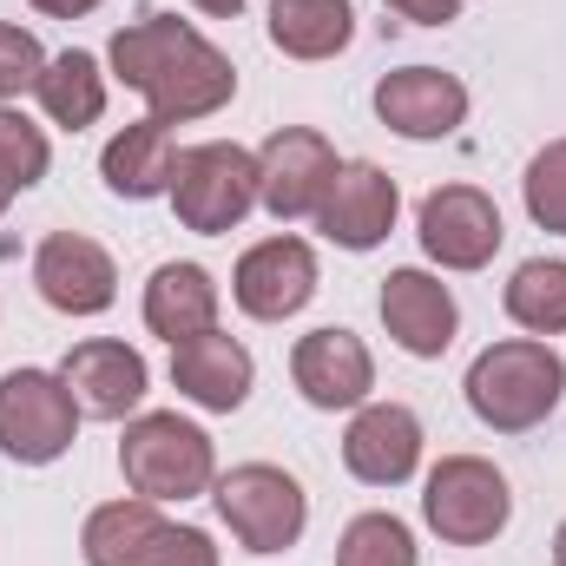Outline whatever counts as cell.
<instances>
[{"instance_id": "6da1fadb", "label": "cell", "mask_w": 566, "mask_h": 566, "mask_svg": "<svg viewBox=\"0 0 566 566\" xmlns=\"http://www.w3.org/2000/svg\"><path fill=\"white\" fill-rule=\"evenodd\" d=\"M106 73L139 93L151 106V119L165 126H191V119H211L238 99V66L224 46H211L191 20L178 13H139L113 33L106 46Z\"/></svg>"}, {"instance_id": "7a4b0ae2", "label": "cell", "mask_w": 566, "mask_h": 566, "mask_svg": "<svg viewBox=\"0 0 566 566\" xmlns=\"http://www.w3.org/2000/svg\"><path fill=\"white\" fill-rule=\"evenodd\" d=\"M474 422L494 428V434H527L541 428L566 396V356L547 336H507V343H488L474 363H468V382H461Z\"/></svg>"}, {"instance_id": "3957f363", "label": "cell", "mask_w": 566, "mask_h": 566, "mask_svg": "<svg viewBox=\"0 0 566 566\" xmlns=\"http://www.w3.org/2000/svg\"><path fill=\"white\" fill-rule=\"evenodd\" d=\"M119 474H126V488L139 501H158V507L198 501L218 481V448H211L205 428L185 422L178 409H145L119 434Z\"/></svg>"}, {"instance_id": "277c9868", "label": "cell", "mask_w": 566, "mask_h": 566, "mask_svg": "<svg viewBox=\"0 0 566 566\" xmlns=\"http://www.w3.org/2000/svg\"><path fill=\"white\" fill-rule=\"evenodd\" d=\"M80 560L86 566H218V541L205 527L165 521L158 501H106L80 527Z\"/></svg>"}, {"instance_id": "5b68a950", "label": "cell", "mask_w": 566, "mask_h": 566, "mask_svg": "<svg viewBox=\"0 0 566 566\" xmlns=\"http://www.w3.org/2000/svg\"><path fill=\"white\" fill-rule=\"evenodd\" d=\"M211 501H218V521L231 527V541L258 560L290 554L310 527V494L277 461H238L231 474L211 481Z\"/></svg>"}, {"instance_id": "8992f818", "label": "cell", "mask_w": 566, "mask_h": 566, "mask_svg": "<svg viewBox=\"0 0 566 566\" xmlns=\"http://www.w3.org/2000/svg\"><path fill=\"white\" fill-rule=\"evenodd\" d=\"M171 211L185 231L198 238H224L258 211V151H244L238 139H205L185 145L171 165Z\"/></svg>"}, {"instance_id": "52a82bcc", "label": "cell", "mask_w": 566, "mask_h": 566, "mask_svg": "<svg viewBox=\"0 0 566 566\" xmlns=\"http://www.w3.org/2000/svg\"><path fill=\"white\" fill-rule=\"evenodd\" d=\"M422 521L448 547H488L514 521V488L481 454H441L422 481Z\"/></svg>"}, {"instance_id": "ba28073f", "label": "cell", "mask_w": 566, "mask_h": 566, "mask_svg": "<svg viewBox=\"0 0 566 566\" xmlns=\"http://www.w3.org/2000/svg\"><path fill=\"white\" fill-rule=\"evenodd\" d=\"M80 402L60 369H7L0 376V454L20 468H53L80 441Z\"/></svg>"}, {"instance_id": "9c48e42d", "label": "cell", "mask_w": 566, "mask_h": 566, "mask_svg": "<svg viewBox=\"0 0 566 566\" xmlns=\"http://www.w3.org/2000/svg\"><path fill=\"white\" fill-rule=\"evenodd\" d=\"M336 171H343V158H336V145L323 139L316 126H277L271 139L258 145V205L277 224H303V218L323 211Z\"/></svg>"}, {"instance_id": "30bf717a", "label": "cell", "mask_w": 566, "mask_h": 566, "mask_svg": "<svg viewBox=\"0 0 566 566\" xmlns=\"http://www.w3.org/2000/svg\"><path fill=\"white\" fill-rule=\"evenodd\" d=\"M416 238L441 271H488L507 224H501V205L481 191V185H434L416 211Z\"/></svg>"}, {"instance_id": "8fae6325", "label": "cell", "mask_w": 566, "mask_h": 566, "mask_svg": "<svg viewBox=\"0 0 566 566\" xmlns=\"http://www.w3.org/2000/svg\"><path fill=\"white\" fill-rule=\"evenodd\" d=\"M33 290L60 316H106L119 303V264L86 231H46L33 251Z\"/></svg>"}, {"instance_id": "7c38bea8", "label": "cell", "mask_w": 566, "mask_h": 566, "mask_svg": "<svg viewBox=\"0 0 566 566\" xmlns=\"http://www.w3.org/2000/svg\"><path fill=\"white\" fill-rule=\"evenodd\" d=\"M316 251L303 244V238H264V244H251L244 258H238V271H231V303L251 316V323H290L296 310H310V296H316Z\"/></svg>"}, {"instance_id": "4fadbf2b", "label": "cell", "mask_w": 566, "mask_h": 566, "mask_svg": "<svg viewBox=\"0 0 566 566\" xmlns=\"http://www.w3.org/2000/svg\"><path fill=\"white\" fill-rule=\"evenodd\" d=\"M290 382H296V396H303L310 409H323V416L363 409L369 389H376V356H369V343H363L356 329L323 323V329L296 336V349H290Z\"/></svg>"}, {"instance_id": "5bb4252c", "label": "cell", "mask_w": 566, "mask_h": 566, "mask_svg": "<svg viewBox=\"0 0 566 566\" xmlns=\"http://www.w3.org/2000/svg\"><path fill=\"white\" fill-rule=\"evenodd\" d=\"M60 382L73 389L80 416H93V422H133L139 402H145V389H151V369H145V356L133 343H119V336H86V343L66 349Z\"/></svg>"}, {"instance_id": "9a60e30c", "label": "cell", "mask_w": 566, "mask_h": 566, "mask_svg": "<svg viewBox=\"0 0 566 566\" xmlns=\"http://www.w3.org/2000/svg\"><path fill=\"white\" fill-rule=\"evenodd\" d=\"M422 416L409 402H363L343 428V468L363 488H402L422 468Z\"/></svg>"}, {"instance_id": "2e32d148", "label": "cell", "mask_w": 566, "mask_h": 566, "mask_svg": "<svg viewBox=\"0 0 566 566\" xmlns=\"http://www.w3.org/2000/svg\"><path fill=\"white\" fill-rule=\"evenodd\" d=\"M376 119L396 133V139H416V145H434V139H454L468 126V86L441 66H402V73H382L376 80Z\"/></svg>"}, {"instance_id": "e0dca14e", "label": "cell", "mask_w": 566, "mask_h": 566, "mask_svg": "<svg viewBox=\"0 0 566 566\" xmlns=\"http://www.w3.org/2000/svg\"><path fill=\"white\" fill-rule=\"evenodd\" d=\"M396 218H402L396 178L382 165H369V158H343V171H336V185H329V198L316 211V231L336 251H376V244H389Z\"/></svg>"}, {"instance_id": "ac0fdd59", "label": "cell", "mask_w": 566, "mask_h": 566, "mask_svg": "<svg viewBox=\"0 0 566 566\" xmlns=\"http://www.w3.org/2000/svg\"><path fill=\"white\" fill-rule=\"evenodd\" d=\"M376 310H382L389 343H396L402 356H416V363L448 356V343H454V329H461V303H454V290L434 277V271H416V264L382 277Z\"/></svg>"}, {"instance_id": "d6986e66", "label": "cell", "mask_w": 566, "mask_h": 566, "mask_svg": "<svg viewBox=\"0 0 566 566\" xmlns=\"http://www.w3.org/2000/svg\"><path fill=\"white\" fill-rule=\"evenodd\" d=\"M171 389L205 416H238L251 402V389H258V356L238 336L205 329V336L171 349Z\"/></svg>"}, {"instance_id": "ffe728a7", "label": "cell", "mask_w": 566, "mask_h": 566, "mask_svg": "<svg viewBox=\"0 0 566 566\" xmlns=\"http://www.w3.org/2000/svg\"><path fill=\"white\" fill-rule=\"evenodd\" d=\"M218 303H224V290H218V277L205 264L171 258V264H158L151 283H145V329L178 349V343L218 329Z\"/></svg>"}, {"instance_id": "44dd1931", "label": "cell", "mask_w": 566, "mask_h": 566, "mask_svg": "<svg viewBox=\"0 0 566 566\" xmlns=\"http://www.w3.org/2000/svg\"><path fill=\"white\" fill-rule=\"evenodd\" d=\"M171 165H178V145H171V126L165 119H133L126 133H113L106 151H99V178L113 198L126 205H151L171 191Z\"/></svg>"}, {"instance_id": "7402d4cb", "label": "cell", "mask_w": 566, "mask_h": 566, "mask_svg": "<svg viewBox=\"0 0 566 566\" xmlns=\"http://www.w3.org/2000/svg\"><path fill=\"white\" fill-rule=\"evenodd\" d=\"M106 80H113V73H106L86 46H66V53L46 60L33 99H40L46 126H60V133H86V126L106 119Z\"/></svg>"}, {"instance_id": "603a6c76", "label": "cell", "mask_w": 566, "mask_h": 566, "mask_svg": "<svg viewBox=\"0 0 566 566\" xmlns=\"http://www.w3.org/2000/svg\"><path fill=\"white\" fill-rule=\"evenodd\" d=\"M271 46L283 60H336L349 40H356V7L349 0H271V20H264Z\"/></svg>"}, {"instance_id": "cb8c5ba5", "label": "cell", "mask_w": 566, "mask_h": 566, "mask_svg": "<svg viewBox=\"0 0 566 566\" xmlns=\"http://www.w3.org/2000/svg\"><path fill=\"white\" fill-rule=\"evenodd\" d=\"M501 303L527 336H566V258H527L507 277Z\"/></svg>"}, {"instance_id": "d4e9b609", "label": "cell", "mask_w": 566, "mask_h": 566, "mask_svg": "<svg viewBox=\"0 0 566 566\" xmlns=\"http://www.w3.org/2000/svg\"><path fill=\"white\" fill-rule=\"evenodd\" d=\"M416 560H422L416 527L402 514H382V507L356 514L336 541V566H416Z\"/></svg>"}, {"instance_id": "484cf974", "label": "cell", "mask_w": 566, "mask_h": 566, "mask_svg": "<svg viewBox=\"0 0 566 566\" xmlns=\"http://www.w3.org/2000/svg\"><path fill=\"white\" fill-rule=\"evenodd\" d=\"M46 165H53L46 133H40L20 106H0V218H7V205H13L20 191H33V185L46 178Z\"/></svg>"}, {"instance_id": "4316f807", "label": "cell", "mask_w": 566, "mask_h": 566, "mask_svg": "<svg viewBox=\"0 0 566 566\" xmlns=\"http://www.w3.org/2000/svg\"><path fill=\"white\" fill-rule=\"evenodd\" d=\"M521 205H527V218H534L541 231L566 238V139L541 145V151L527 158V171H521Z\"/></svg>"}, {"instance_id": "83f0119b", "label": "cell", "mask_w": 566, "mask_h": 566, "mask_svg": "<svg viewBox=\"0 0 566 566\" xmlns=\"http://www.w3.org/2000/svg\"><path fill=\"white\" fill-rule=\"evenodd\" d=\"M46 46H40V33L33 27H13V20H0V106H13L20 93H33L40 86V73H46Z\"/></svg>"}, {"instance_id": "f1b7e54d", "label": "cell", "mask_w": 566, "mask_h": 566, "mask_svg": "<svg viewBox=\"0 0 566 566\" xmlns=\"http://www.w3.org/2000/svg\"><path fill=\"white\" fill-rule=\"evenodd\" d=\"M382 7L402 13V20H416V27H448L461 13V0H382Z\"/></svg>"}, {"instance_id": "f546056e", "label": "cell", "mask_w": 566, "mask_h": 566, "mask_svg": "<svg viewBox=\"0 0 566 566\" xmlns=\"http://www.w3.org/2000/svg\"><path fill=\"white\" fill-rule=\"evenodd\" d=\"M33 7H40L46 20H86V13H93L99 0H33Z\"/></svg>"}, {"instance_id": "4dcf8cb0", "label": "cell", "mask_w": 566, "mask_h": 566, "mask_svg": "<svg viewBox=\"0 0 566 566\" xmlns=\"http://www.w3.org/2000/svg\"><path fill=\"white\" fill-rule=\"evenodd\" d=\"M198 13H211V20H238L244 13V0H191Z\"/></svg>"}, {"instance_id": "1f68e13d", "label": "cell", "mask_w": 566, "mask_h": 566, "mask_svg": "<svg viewBox=\"0 0 566 566\" xmlns=\"http://www.w3.org/2000/svg\"><path fill=\"white\" fill-rule=\"evenodd\" d=\"M554 566H566V521L554 527Z\"/></svg>"}, {"instance_id": "d6a6232c", "label": "cell", "mask_w": 566, "mask_h": 566, "mask_svg": "<svg viewBox=\"0 0 566 566\" xmlns=\"http://www.w3.org/2000/svg\"><path fill=\"white\" fill-rule=\"evenodd\" d=\"M461 7H468V0H461Z\"/></svg>"}]
</instances>
